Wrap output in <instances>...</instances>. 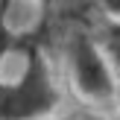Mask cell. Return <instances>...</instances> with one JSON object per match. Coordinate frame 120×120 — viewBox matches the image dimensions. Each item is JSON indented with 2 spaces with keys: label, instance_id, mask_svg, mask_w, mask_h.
I'll use <instances>...</instances> for the list:
<instances>
[{
  "label": "cell",
  "instance_id": "cell-1",
  "mask_svg": "<svg viewBox=\"0 0 120 120\" xmlns=\"http://www.w3.org/2000/svg\"><path fill=\"white\" fill-rule=\"evenodd\" d=\"M56 18H38L21 38L23 64L12 82L0 79V120H47L62 103L56 76L50 64V41L56 32Z\"/></svg>",
  "mask_w": 120,
  "mask_h": 120
},
{
  "label": "cell",
  "instance_id": "cell-2",
  "mask_svg": "<svg viewBox=\"0 0 120 120\" xmlns=\"http://www.w3.org/2000/svg\"><path fill=\"white\" fill-rule=\"evenodd\" d=\"M62 53H64L68 79L79 100H85L91 105L117 103L114 70H111V62L91 23H85V21L70 23L62 32Z\"/></svg>",
  "mask_w": 120,
  "mask_h": 120
},
{
  "label": "cell",
  "instance_id": "cell-3",
  "mask_svg": "<svg viewBox=\"0 0 120 120\" xmlns=\"http://www.w3.org/2000/svg\"><path fill=\"white\" fill-rule=\"evenodd\" d=\"M100 44H103L105 56L111 62V70H114V79H117V111H120V21H100L94 26Z\"/></svg>",
  "mask_w": 120,
  "mask_h": 120
},
{
  "label": "cell",
  "instance_id": "cell-4",
  "mask_svg": "<svg viewBox=\"0 0 120 120\" xmlns=\"http://www.w3.org/2000/svg\"><path fill=\"white\" fill-rule=\"evenodd\" d=\"M9 18H12V0H0V64H3L12 53H18L21 38H23V32H15V29H12Z\"/></svg>",
  "mask_w": 120,
  "mask_h": 120
},
{
  "label": "cell",
  "instance_id": "cell-5",
  "mask_svg": "<svg viewBox=\"0 0 120 120\" xmlns=\"http://www.w3.org/2000/svg\"><path fill=\"white\" fill-rule=\"evenodd\" d=\"M105 21H120V0H94Z\"/></svg>",
  "mask_w": 120,
  "mask_h": 120
},
{
  "label": "cell",
  "instance_id": "cell-6",
  "mask_svg": "<svg viewBox=\"0 0 120 120\" xmlns=\"http://www.w3.org/2000/svg\"><path fill=\"white\" fill-rule=\"evenodd\" d=\"M38 6V18H56V3L59 0H32Z\"/></svg>",
  "mask_w": 120,
  "mask_h": 120
},
{
  "label": "cell",
  "instance_id": "cell-7",
  "mask_svg": "<svg viewBox=\"0 0 120 120\" xmlns=\"http://www.w3.org/2000/svg\"><path fill=\"white\" fill-rule=\"evenodd\" d=\"M47 120H50V117H47Z\"/></svg>",
  "mask_w": 120,
  "mask_h": 120
}]
</instances>
